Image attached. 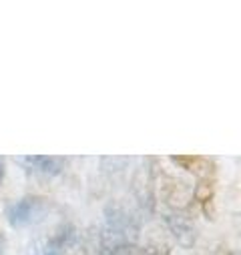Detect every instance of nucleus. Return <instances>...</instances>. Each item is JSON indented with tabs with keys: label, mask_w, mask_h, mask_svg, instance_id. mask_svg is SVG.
<instances>
[{
	"label": "nucleus",
	"mask_w": 241,
	"mask_h": 255,
	"mask_svg": "<svg viewBox=\"0 0 241 255\" xmlns=\"http://www.w3.org/2000/svg\"><path fill=\"white\" fill-rule=\"evenodd\" d=\"M48 211V201L36 195H28L18 199L6 209V219L10 221L12 227H26L30 223H36L38 219L44 217Z\"/></svg>",
	"instance_id": "nucleus-2"
},
{
	"label": "nucleus",
	"mask_w": 241,
	"mask_h": 255,
	"mask_svg": "<svg viewBox=\"0 0 241 255\" xmlns=\"http://www.w3.org/2000/svg\"><path fill=\"white\" fill-rule=\"evenodd\" d=\"M141 255H151V251H149V249H145V251H143Z\"/></svg>",
	"instance_id": "nucleus-9"
},
{
	"label": "nucleus",
	"mask_w": 241,
	"mask_h": 255,
	"mask_svg": "<svg viewBox=\"0 0 241 255\" xmlns=\"http://www.w3.org/2000/svg\"><path fill=\"white\" fill-rule=\"evenodd\" d=\"M139 241L137 217L120 205H109L97 255H133Z\"/></svg>",
	"instance_id": "nucleus-1"
},
{
	"label": "nucleus",
	"mask_w": 241,
	"mask_h": 255,
	"mask_svg": "<svg viewBox=\"0 0 241 255\" xmlns=\"http://www.w3.org/2000/svg\"><path fill=\"white\" fill-rule=\"evenodd\" d=\"M173 163L187 169V171H191V173H195L201 179H209L211 169H213V163L207 161L205 157H185L183 155V157H173Z\"/></svg>",
	"instance_id": "nucleus-6"
},
{
	"label": "nucleus",
	"mask_w": 241,
	"mask_h": 255,
	"mask_svg": "<svg viewBox=\"0 0 241 255\" xmlns=\"http://www.w3.org/2000/svg\"><path fill=\"white\" fill-rule=\"evenodd\" d=\"M2 179H4V161L0 159V183H2Z\"/></svg>",
	"instance_id": "nucleus-8"
},
{
	"label": "nucleus",
	"mask_w": 241,
	"mask_h": 255,
	"mask_svg": "<svg viewBox=\"0 0 241 255\" xmlns=\"http://www.w3.org/2000/svg\"><path fill=\"white\" fill-rule=\"evenodd\" d=\"M165 225L181 247H193L195 245L197 231H195V225L191 223V219L187 215H183L181 211L165 213Z\"/></svg>",
	"instance_id": "nucleus-3"
},
{
	"label": "nucleus",
	"mask_w": 241,
	"mask_h": 255,
	"mask_svg": "<svg viewBox=\"0 0 241 255\" xmlns=\"http://www.w3.org/2000/svg\"><path fill=\"white\" fill-rule=\"evenodd\" d=\"M20 163L34 173L46 175V177H54L65 169L67 161L63 157H44V155H34V157H24L20 159Z\"/></svg>",
	"instance_id": "nucleus-5"
},
{
	"label": "nucleus",
	"mask_w": 241,
	"mask_h": 255,
	"mask_svg": "<svg viewBox=\"0 0 241 255\" xmlns=\"http://www.w3.org/2000/svg\"><path fill=\"white\" fill-rule=\"evenodd\" d=\"M4 247H6V241H4V235L0 233V253H4Z\"/></svg>",
	"instance_id": "nucleus-7"
},
{
	"label": "nucleus",
	"mask_w": 241,
	"mask_h": 255,
	"mask_svg": "<svg viewBox=\"0 0 241 255\" xmlns=\"http://www.w3.org/2000/svg\"><path fill=\"white\" fill-rule=\"evenodd\" d=\"M75 237H77L75 227L73 225H63L34 255H63L71 247V243L75 241Z\"/></svg>",
	"instance_id": "nucleus-4"
}]
</instances>
